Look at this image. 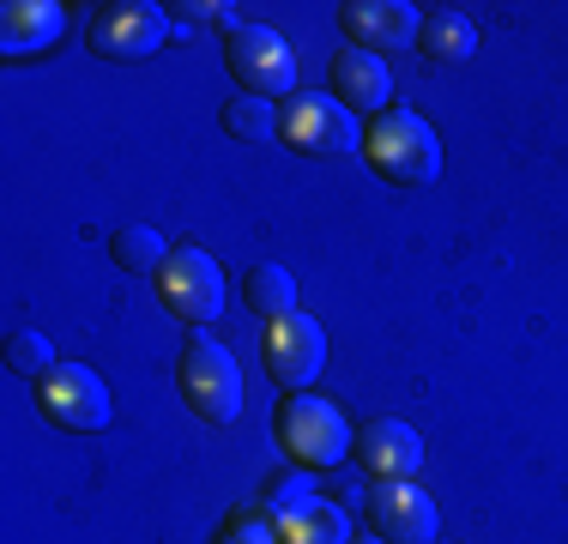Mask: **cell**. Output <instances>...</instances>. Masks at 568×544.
<instances>
[{
    "instance_id": "obj_1",
    "label": "cell",
    "mask_w": 568,
    "mask_h": 544,
    "mask_svg": "<svg viewBox=\"0 0 568 544\" xmlns=\"http://www.w3.org/2000/svg\"><path fill=\"white\" fill-rule=\"evenodd\" d=\"M363 163L394 188H429L442 175V140L417 109H387L363 133Z\"/></svg>"
},
{
    "instance_id": "obj_2",
    "label": "cell",
    "mask_w": 568,
    "mask_h": 544,
    "mask_svg": "<svg viewBox=\"0 0 568 544\" xmlns=\"http://www.w3.org/2000/svg\"><path fill=\"white\" fill-rule=\"evenodd\" d=\"M273 435H278L284 454H291V466H308V472H327L345 454H357V435H351L345 412L327 393H291V400H278Z\"/></svg>"
},
{
    "instance_id": "obj_3",
    "label": "cell",
    "mask_w": 568,
    "mask_h": 544,
    "mask_svg": "<svg viewBox=\"0 0 568 544\" xmlns=\"http://www.w3.org/2000/svg\"><path fill=\"white\" fill-rule=\"evenodd\" d=\"M175 387L194 405L206 424H236L242 417V370L230 357V345H219L212 333H194L182 345V363H175Z\"/></svg>"
},
{
    "instance_id": "obj_4",
    "label": "cell",
    "mask_w": 568,
    "mask_h": 544,
    "mask_svg": "<svg viewBox=\"0 0 568 544\" xmlns=\"http://www.w3.org/2000/svg\"><path fill=\"white\" fill-rule=\"evenodd\" d=\"M278 140L303 158H351L363 152V128L357 115L327 98V91H296L291 103H278Z\"/></svg>"
},
{
    "instance_id": "obj_5",
    "label": "cell",
    "mask_w": 568,
    "mask_h": 544,
    "mask_svg": "<svg viewBox=\"0 0 568 544\" xmlns=\"http://www.w3.org/2000/svg\"><path fill=\"white\" fill-rule=\"evenodd\" d=\"M224 61L242 79V91H254V98H273V103L296 98V54L273 24H236L224 37Z\"/></svg>"
},
{
    "instance_id": "obj_6",
    "label": "cell",
    "mask_w": 568,
    "mask_h": 544,
    "mask_svg": "<svg viewBox=\"0 0 568 544\" xmlns=\"http://www.w3.org/2000/svg\"><path fill=\"white\" fill-rule=\"evenodd\" d=\"M266 375L278 381L284 393H308V381L327 370V326L315 315H303V309H291V315L266 321Z\"/></svg>"
},
{
    "instance_id": "obj_7",
    "label": "cell",
    "mask_w": 568,
    "mask_h": 544,
    "mask_svg": "<svg viewBox=\"0 0 568 544\" xmlns=\"http://www.w3.org/2000/svg\"><path fill=\"white\" fill-rule=\"evenodd\" d=\"M158 296H164V309L175 321L206 326L224 315V266L206 249H175L170 266L158 272Z\"/></svg>"
},
{
    "instance_id": "obj_8",
    "label": "cell",
    "mask_w": 568,
    "mask_h": 544,
    "mask_svg": "<svg viewBox=\"0 0 568 544\" xmlns=\"http://www.w3.org/2000/svg\"><path fill=\"white\" fill-rule=\"evenodd\" d=\"M85 37L103 61H145V54L170 43V12L158 0H115V7H103L91 19Z\"/></svg>"
},
{
    "instance_id": "obj_9",
    "label": "cell",
    "mask_w": 568,
    "mask_h": 544,
    "mask_svg": "<svg viewBox=\"0 0 568 544\" xmlns=\"http://www.w3.org/2000/svg\"><path fill=\"white\" fill-rule=\"evenodd\" d=\"M37 400H43V412L73 435H98V430H110V417H115V400H110V387H103V375L85 370V363H61V370L43 381Z\"/></svg>"
},
{
    "instance_id": "obj_10",
    "label": "cell",
    "mask_w": 568,
    "mask_h": 544,
    "mask_svg": "<svg viewBox=\"0 0 568 544\" xmlns=\"http://www.w3.org/2000/svg\"><path fill=\"white\" fill-rule=\"evenodd\" d=\"M369 526H375V538H387V544H436L442 514H436V496H429L424 484L382 478L369 496Z\"/></svg>"
},
{
    "instance_id": "obj_11",
    "label": "cell",
    "mask_w": 568,
    "mask_h": 544,
    "mask_svg": "<svg viewBox=\"0 0 568 544\" xmlns=\"http://www.w3.org/2000/svg\"><path fill=\"white\" fill-rule=\"evenodd\" d=\"M339 24H345V37H351V49H369V54L412 49L417 31H424L417 7H405V0H345Z\"/></svg>"
},
{
    "instance_id": "obj_12",
    "label": "cell",
    "mask_w": 568,
    "mask_h": 544,
    "mask_svg": "<svg viewBox=\"0 0 568 544\" xmlns=\"http://www.w3.org/2000/svg\"><path fill=\"white\" fill-rule=\"evenodd\" d=\"M357 460L375 484L382 478H417V472H424V435L405 424V417H375V424L357 430Z\"/></svg>"
},
{
    "instance_id": "obj_13",
    "label": "cell",
    "mask_w": 568,
    "mask_h": 544,
    "mask_svg": "<svg viewBox=\"0 0 568 544\" xmlns=\"http://www.w3.org/2000/svg\"><path fill=\"white\" fill-rule=\"evenodd\" d=\"M333 98H339L351 115H387L394 73H387V61L369 49H339V61H333Z\"/></svg>"
},
{
    "instance_id": "obj_14",
    "label": "cell",
    "mask_w": 568,
    "mask_h": 544,
    "mask_svg": "<svg viewBox=\"0 0 568 544\" xmlns=\"http://www.w3.org/2000/svg\"><path fill=\"white\" fill-rule=\"evenodd\" d=\"M61 31H67V12L55 0H7V7H0V54H7V61L55 49Z\"/></svg>"
},
{
    "instance_id": "obj_15",
    "label": "cell",
    "mask_w": 568,
    "mask_h": 544,
    "mask_svg": "<svg viewBox=\"0 0 568 544\" xmlns=\"http://www.w3.org/2000/svg\"><path fill=\"white\" fill-rule=\"evenodd\" d=\"M219 121H224L230 140H242V145L278 140V103L273 98H254V91H230L224 109H219Z\"/></svg>"
},
{
    "instance_id": "obj_16",
    "label": "cell",
    "mask_w": 568,
    "mask_h": 544,
    "mask_svg": "<svg viewBox=\"0 0 568 544\" xmlns=\"http://www.w3.org/2000/svg\"><path fill=\"white\" fill-rule=\"evenodd\" d=\"M110 254H115V266L121 272H133V279H158V272L170 266V242L158 236L152 224H121L115 236H110Z\"/></svg>"
},
{
    "instance_id": "obj_17",
    "label": "cell",
    "mask_w": 568,
    "mask_h": 544,
    "mask_svg": "<svg viewBox=\"0 0 568 544\" xmlns=\"http://www.w3.org/2000/svg\"><path fill=\"white\" fill-rule=\"evenodd\" d=\"M278 544H351V526H345V508L333 502H308L296 514H278Z\"/></svg>"
},
{
    "instance_id": "obj_18",
    "label": "cell",
    "mask_w": 568,
    "mask_h": 544,
    "mask_svg": "<svg viewBox=\"0 0 568 544\" xmlns=\"http://www.w3.org/2000/svg\"><path fill=\"white\" fill-rule=\"evenodd\" d=\"M242 303L254 309L261 321H278V315H291L296 309V279H291V266H278V261H261L242 279Z\"/></svg>"
},
{
    "instance_id": "obj_19",
    "label": "cell",
    "mask_w": 568,
    "mask_h": 544,
    "mask_svg": "<svg viewBox=\"0 0 568 544\" xmlns=\"http://www.w3.org/2000/svg\"><path fill=\"white\" fill-rule=\"evenodd\" d=\"M417 43H424L429 61H471V49H478V31H471L466 12H429L424 31H417Z\"/></svg>"
},
{
    "instance_id": "obj_20",
    "label": "cell",
    "mask_w": 568,
    "mask_h": 544,
    "mask_svg": "<svg viewBox=\"0 0 568 544\" xmlns=\"http://www.w3.org/2000/svg\"><path fill=\"white\" fill-rule=\"evenodd\" d=\"M7 370H12V375H31V381H49L61 363H55V345H49L37 326H24V333L7 339Z\"/></svg>"
},
{
    "instance_id": "obj_21",
    "label": "cell",
    "mask_w": 568,
    "mask_h": 544,
    "mask_svg": "<svg viewBox=\"0 0 568 544\" xmlns=\"http://www.w3.org/2000/svg\"><path fill=\"white\" fill-rule=\"evenodd\" d=\"M308 502H321L315 496V472L308 466H291V472H273L266 478V514H296V508H308Z\"/></svg>"
},
{
    "instance_id": "obj_22",
    "label": "cell",
    "mask_w": 568,
    "mask_h": 544,
    "mask_svg": "<svg viewBox=\"0 0 568 544\" xmlns=\"http://www.w3.org/2000/svg\"><path fill=\"white\" fill-rule=\"evenodd\" d=\"M219 544H278V526L266 521V514H236Z\"/></svg>"
},
{
    "instance_id": "obj_23",
    "label": "cell",
    "mask_w": 568,
    "mask_h": 544,
    "mask_svg": "<svg viewBox=\"0 0 568 544\" xmlns=\"http://www.w3.org/2000/svg\"><path fill=\"white\" fill-rule=\"evenodd\" d=\"M357 544H387V538H375V533H369V538H357Z\"/></svg>"
}]
</instances>
